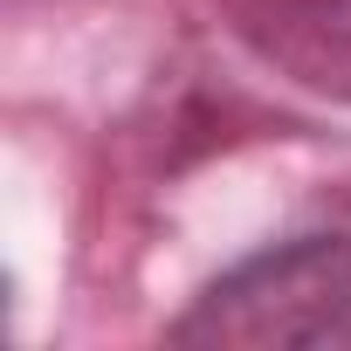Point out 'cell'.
<instances>
[{
  "instance_id": "1",
  "label": "cell",
  "mask_w": 351,
  "mask_h": 351,
  "mask_svg": "<svg viewBox=\"0 0 351 351\" xmlns=\"http://www.w3.org/2000/svg\"><path fill=\"white\" fill-rule=\"evenodd\" d=\"M172 344H351V221L282 234L221 269Z\"/></svg>"
},
{
  "instance_id": "2",
  "label": "cell",
  "mask_w": 351,
  "mask_h": 351,
  "mask_svg": "<svg viewBox=\"0 0 351 351\" xmlns=\"http://www.w3.org/2000/svg\"><path fill=\"white\" fill-rule=\"evenodd\" d=\"M228 28L282 83L351 104V0H228Z\"/></svg>"
}]
</instances>
